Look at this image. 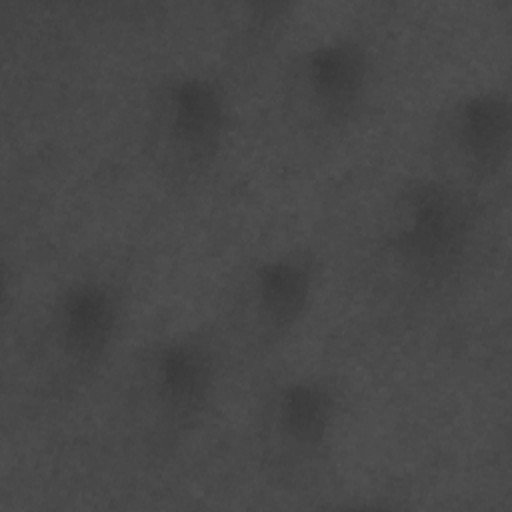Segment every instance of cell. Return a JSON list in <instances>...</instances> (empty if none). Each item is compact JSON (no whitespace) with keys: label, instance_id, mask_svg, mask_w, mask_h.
<instances>
[{"label":"cell","instance_id":"cell-1","mask_svg":"<svg viewBox=\"0 0 512 512\" xmlns=\"http://www.w3.org/2000/svg\"><path fill=\"white\" fill-rule=\"evenodd\" d=\"M224 364V340L214 326L164 334L134 356L128 376V420L150 454L182 446L210 414Z\"/></svg>","mask_w":512,"mask_h":512},{"label":"cell","instance_id":"cell-2","mask_svg":"<svg viewBox=\"0 0 512 512\" xmlns=\"http://www.w3.org/2000/svg\"><path fill=\"white\" fill-rule=\"evenodd\" d=\"M476 236L472 192L450 176H416L402 182L388 202L378 258L396 286L430 294L464 272Z\"/></svg>","mask_w":512,"mask_h":512},{"label":"cell","instance_id":"cell-3","mask_svg":"<svg viewBox=\"0 0 512 512\" xmlns=\"http://www.w3.org/2000/svg\"><path fill=\"white\" fill-rule=\"evenodd\" d=\"M230 128V96L208 72H168L146 96L144 152L170 192H188L214 172L228 146Z\"/></svg>","mask_w":512,"mask_h":512},{"label":"cell","instance_id":"cell-4","mask_svg":"<svg viewBox=\"0 0 512 512\" xmlns=\"http://www.w3.org/2000/svg\"><path fill=\"white\" fill-rule=\"evenodd\" d=\"M124 326L122 290L106 276L68 280L50 298L32 346V374L48 398H66L96 378Z\"/></svg>","mask_w":512,"mask_h":512},{"label":"cell","instance_id":"cell-5","mask_svg":"<svg viewBox=\"0 0 512 512\" xmlns=\"http://www.w3.org/2000/svg\"><path fill=\"white\" fill-rule=\"evenodd\" d=\"M342 428V398L332 380L296 374L274 382L254 416V452L260 472L280 488L318 478L332 462Z\"/></svg>","mask_w":512,"mask_h":512},{"label":"cell","instance_id":"cell-6","mask_svg":"<svg viewBox=\"0 0 512 512\" xmlns=\"http://www.w3.org/2000/svg\"><path fill=\"white\" fill-rule=\"evenodd\" d=\"M374 84V58L364 40L334 34L300 48L280 82L282 114L308 138H334L364 114Z\"/></svg>","mask_w":512,"mask_h":512},{"label":"cell","instance_id":"cell-7","mask_svg":"<svg viewBox=\"0 0 512 512\" xmlns=\"http://www.w3.org/2000/svg\"><path fill=\"white\" fill-rule=\"evenodd\" d=\"M322 264L318 254L294 244L258 256L240 274L220 330L248 354H268L284 344L308 318L320 292Z\"/></svg>","mask_w":512,"mask_h":512},{"label":"cell","instance_id":"cell-8","mask_svg":"<svg viewBox=\"0 0 512 512\" xmlns=\"http://www.w3.org/2000/svg\"><path fill=\"white\" fill-rule=\"evenodd\" d=\"M512 134L510 98L496 86L456 96L436 120L434 140L442 158L458 176L492 180L508 164Z\"/></svg>","mask_w":512,"mask_h":512}]
</instances>
